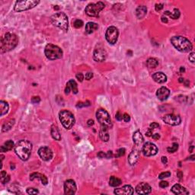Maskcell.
<instances>
[{"label": "cell", "instance_id": "cell-19", "mask_svg": "<svg viewBox=\"0 0 195 195\" xmlns=\"http://www.w3.org/2000/svg\"><path fill=\"white\" fill-rule=\"evenodd\" d=\"M170 95V91L166 87L159 88L156 91V96L160 101H165L168 98Z\"/></svg>", "mask_w": 195, "mask_h": 195}, {"label": "cell", "instance_id": "cell-47", "mask_svg": "<svg viewBox=\"0 0 195 195\" xmlns=\"http://www.w3.org/2000/svg\"><path fill=\"white\" fill-rule=\"evenodd\" d=\"M155 9H156V11H160L163 9V4H156L155 6Z\"/></svg>", "mask_w": 195, "mask_h": 195}, {"label": "cell", "instance_id": "cell-54", "mask_svg": "<svg viewBox=\"0 0 195 195\" xmlns=\"http://www.w3.org/2000/svg\"><path fill=\"white\" fill-rule=\"evenodd\" d=\"M152 137L154 140H159L160 138V135L159 134H154L153 135H152Z\"/></svg>", "mask_w": 195, "mask_h": 195}, {"label": "cell", "instance_id": "cell-31", "mask_svg": "<svg viewBox=\"0 0 195 195\" xmlns=\"http://www.w3.org/2000/svg\"><path fill=\"white\" fill-rule=\"evenodd\" d=\"M158 65H159V62H158V60L156 59H155V58H150L146 61V66L149 68H156V67L158 66Z\"/></svg>", "mask_w": 195, "mask_h": 195}, {"label": "cell", "instance_id": "cell-23", "mask_svg": "<svg viewBox=\"0 0 195 195\" xmlns=\"http://www.w3.org/2000/svg\"><path fill=\"white\" fill-rule=\"evenodd\" d=\"M35 178H38V179L41 180V183L43 184H44V185L47 184L48 182L47 178V177H46L44 175H43V174H41V173L38 172H34L30 175V180H31V181H33V180H34Z\"/></svg>", "mask_w": 195, "mask_h": 195}, {"label": "cell", "instance_id": "cell-16", "mask_svg": "<svg viewBox=\"0 0 195 195\" xmlns=\"http://www.w3.org/2000/svg\"><path fill=\"white\" fill-rule=\"evenodd\" d=\"M136 191L138 194H148L151 193L152 188L145 182H141L136 187Z\"/></svg>", "mask_w": 195, "mask_h": 195}, {"label": "cell", "instance_id": "cell-51", "mask_svg": "<svg viewBox=\"0 0 195 195\" xmlns=\"http://www.w3.org/2000/svg\"><path fill=\"white\" fill-rule=\"evenodd\" d=\"M113 157V152L111 151H108V152L106 153V159H111Z\"/></svg>", "mask_w": 195, "mask_h": 195}, {"label": "cell", "instance_id": "cell-46", "mask_svg": "<svg viewBox=\"0 0 195 195\" xmlns=\"http://www.w3.org/2000/svg\"><path fill=\"white\" fill-rule=\"evenodd\" d=\"M92 77H93V73H91V72H89L85 74V79L90 80Z\"/></svg>", "mask_w": 195, "mask_h": 195}, {"label": "cell", "instance_id": "cell-53", "mask_svg": "<svg viewBox=\"0 0 195 195\" xmlns=\"http://www.w3.org/2000/svg\"><path fill=\"white\" fill-rule=\"evenodd\" d=\"M152 130H152V129H151V128H149L147 131H146V136H152Z\"/></svg>", "mask_w": 195, "mask_h": 195}, {"label": "cell", "instance_id": "cell-45", "mask_svg": "<svg viewBox=\"0 0 195 195\" xmlns=\"http://www.w3.org/2000/svg\"><path fill=\"white\" fill-rule=\"evenodd\" d=\"M158 127H159V124H157V123H152V124L150 125V128H151L152 130H154L156 129V128H158Z\"/></svg>", "mask_w": 195, "mask_h": 195}, {"label": "cell", "instance_id": "cell-10", "mask_svg": "<svg viewBox=\"0 0 195 195\" xmlns=\"http://www.w3.org/2000/svg\"><path fill=\"white\" fill-rule=\"evenodd\" d=\"M118 35H119V32L118 28L114 26H111L107 29L105 33V38L109 43L114 44L118 41Z\"/></svg>", "mask_w": 195, "mask_h": 195}, {"label": "cell", "instance_id": "cell-50", "mask_svg": "<svg viewBox=\"0 0 195 195\" xmlns=\"http://www.w3.org/2000/svg\"><path fill=\"white\" fill-rule=\"evenodd\" d=\"M116 119L118 120H121L123 119L122 114L120 112H118V113L116 114Z\"/></svg>", "mask_w": 195, "mask_h": 195}, {"label": "cell", "instance_id": "cell-28", "mask_svg": "<svg viewBox=\"0 0 195 195\" xmlns=\"http://www.w3.org/2000/svg\"><path fill=\"white\" fill-rule=\"evenodd\" d=\"M14 147V143L12 140H8L4 143V145H2L0 148V151L1 152H5L8 151H10L12 150Z\"/></svg>", "mask_w": 195, "mask_h": 195}, {"label": "cell", "instance_id": "cell-49", "mask_svg": "<svg viewBox=\"0 0 195 195\" xmlns=\"http://www.w3.org/2000/svg\"><path fill=\"white\" fill-rule=\"evenodd\" d=\"M98 156L101 159H104V158H106V153H104V152H99L98 153Z\"/></svg>", "mask_w": 195, "mask_h": 195}, {"label": "cell", "instance_id": "cell-40", "mask_svg": "<svg viewBox=\"0 0 195 195\" xmlns=\"http://www.w3.org/2000/svg\"><path fill=\"white\" fill-rule=\"evenodd\" d=\"M40 102H41V98L38 96H34L31 98V102L33 104H37Z\"/></svg>", "mask_w": 195, "mask_h": 195}, {"label": "cell", "instance_id": "cell-4", "mask_svg": "<svg viewBox=\"0 0 195 195\" xmlns=\"http://www.w3.org/2000/svg\"><path fill=\"white\" fill-rule=\"evenodd\" d=\"M50 21L54 26L59 27L64 31H68V17L63 12H57L50 17Z\"/></svg>", "mask_w": 195, "mask_h": 195}, {"label": "cell", "instance_id": "cell-57", "mask_svg": "<svg viewBox=\"0 0 195 195\" xmlns=\"http://www.w3.org/2000/svg\"><path fill=\"white\" fill-rule=\"evenodd\" d=\"M162 21L164 23H167L168 22V19L166 18V17H164V16H162Z\"/></svg>", "mask_w": 195, "mask_h": 195}, {"label": "cell", "instance_id": "cell-25", "mask_svg": "<svg viewBox=\"0 0 195 195\" xmlns=\"http://www.w3.org/2000/svg\"><path fill=\"white\" fill-rule=\"evenodd\" d=\"M99 136L102 140L104 142H108L109 140V134H108V128L105 127H101L99 131Z\"/></svg>", "mask_w": 195, "mask_h": 195}, {"label": "cell", "instance_id": "cell-41", "mask_svg": "<svg viewBox=\"0 0 195 195\" xmlns=\"http://www.w3.org/2000/svg\"><path fill=\"white\" fill-rule=\"evenodd\" d=\"M76 79H77L79 82H82L83 79H84V75H83V74L81 73H77V74H76Z\"/></svg>", "mask_w": 195, "mask_h": 195}, {"label": "cell", "instance_id": "cell-60", "mask_svg": "<svg viewBox=\"0 0 195 195\" xmlns=\"http://www.w3.org/2000/svg\"><path fill=\"white\" fill-rule=\"evenodd\" d=\"M188 84H189V81L188 80H187L186 82H185V85H186L187 86H188Z\"/></svg>", "mask_w": 195, "mask_h": 195}, {"label": "cell", "instance_id": "cell-6", "mask_svg": "<svg viewBox=\"0 0 195 195\" xmlns=\"http://www.w3.org/2000/svg\"><path fill=\"white\" fill-rule=\"evenodd\" d=\"M59 118L63 126L67 130L71 129L75 124V118L70 111L66 110L61 111L59 113Z\"/></svg>", "mask_w": 195, "mask_h": 195}, {"label": "cell", "instance_id": "cell-12", "mask_svg": "<svg viewBox=\"0 0 195 195\" xmlns=\"http://www.w3.org/2000/svg\"><path fill=\"white\" fill-rule=\"evenodd\" d=\"M162 120L166 124L171 126H177L181 124L182 119L178 115H175L172 114H166L162 118Z\"/></svg>", "mask_w": 195, "mask_h": 195}, {"label": "cell", "instance_id": "cell-9", "mask_svg": "<svg viewBox=\"0 0 195 195\" xmlns=\"http://www.w3.org/2000/svg\"><path fill=\"white\" fill-rule=\"evenodd\" d=\"M104 4L102 2H98L97 3H90L86 6L85 11L90 17H98L100 11L104 9Z\"/></svg>", "mask_w": 195, "mask_h": 195}, {"label": "cell", "instance_id": "cell-22", "mask_svg": "<svg viewBox=\"0 0 195 195\" xmlns=\"http://www.w3.org/2000/svg\"><path fill=\"white\" fill-rule=\"evenodd\" d=\"M152 79H154L155 82H157V83H159V84L164 83V82H166L167 81V76L162 72H158V73H154L152 75Z\"/></svg>", "mask_w": 195, "mask_h": 195}, {"label": "cell", "instance_id": "cell-32", "mask_svg": "<svg viewBox=\"0 0 195 195\" xmlns=\"http://www.w3.org/2000/svg\"><path fill=\"white\" fill-rule=\"evenodd\" d=\"M164 15H168L170 18H172V19H178V18H179L180 17V11L178 9H174V12H173V13H171L170 11H165V14H164Z\"/></svg>", "mask_w": 195, "mask_h": 195}, {"label": "cell", "instance_id": "cell-52", "mask_svg": "<svg viewBox=\"0 0 195 195\" xmlns=\"http://www.w3.org/2000/svg\"><path fill=\"white\" fill-rule=\"evenodd\" d=\"M76 106H77V108H81V107L89 106V104H86L85 103H82V102H79Z\"/></svg>", "mask_w": 195, "mask_h": 195}, {"label": "cell", "instance_id": "cell-1", "mask_svg": "<svg viewBox=\"0 0 195 195\" xmlns=\"http://www.w3.org/2000/svg\"><path fill=\"white\" fill-rule=\"evenodd\" d=\"M32 150V145L29 141L21 140L18 141L15 146V152L16 155L23 161L29 159Z\"/></svg>", "mask_w": 195, "mask_h": 195}, {"label": "cell", "instance_id": "cell-14", "mask_svg": "<svg viewBox=\"0 0 195 195\" xmlns=\"http://www.w3.org/2000/svg\"><path fill=\"white\" fill-rule=\"evenodd\" d=\"M38 155L43 161H49L53 158V152L47 146H42L38 150Z\"/></svg>", "mask_w": 195, "mask_h": 195}, {"label": "cell", "instance_id": "cell-36", "mask_svg": "<svg viewBox=\"0 0 195 195\" xmlns=\"http://www.w3.org/2000/svg\"><path fill=\"white\" fill-rule=\"evenodd\" d=\"M125 154V149L124 148H121V149H119V150L117 151L115 154L116 158H119V157H121L123 156H124Z\"/></svg>", "mask_w": 195, "mask_h": 195}, {"label": "cell", "instance_id": "cell-8", "mask_svg": "<svg viewBox=\"0 0 195 195\" xmlns=\"http://www.w3.org/2000/svg\"><path fill=\"white\" fill-rule=\"evenodd\" d=\"M96 118H97L98 121L99 122V124L102 125V127H108V129L112 127L110 115L108 113V111H106L104 109L98 110L97 113H96Z\"/></svg>", "mask_w": 195, "mask_h": 195}, {"label": "cell", "instance_id": "cell-44", "mask_svg": "<svg viewBox=\"0 0 195 195\" xmlns=\"http://www.w3.org/2000/svg\"><path fill=\"white\" fill-rule=\"evenodd\" d=\"M123 120H124L125 122H129L130 120V117L129 114H124L123 115Z\"/></svg>", "mask_w": 195, "mask_h": 195}, {"label": "cell", "instance_id": "cell-30", "mask_svg": "<svg viewBox=\"0 0 195 195\" xmlns=\"http://www.w3.org/2000/svg\"><path fill=\"white\" fill-rule=\"evenodd\" d=\"M121 183H122V181L120 178H118L114 176H111L109 180V184L111 187H118L120 185Z\"/></svg>", "mask_w": 195, "mask_h": 195}, {"label": "cell", "instance_id": "cell-27", "mask_svg": "<svg viewBox=\"0 0 195 195\" xmlns=\"http://www.w3.org/2000/svg\"><path fill=\"white\" fill-rule=\"evenodd\" d=\"M98 28V24L95 22H88L85 25V33L88 34H90L95 31Z\"/></svg>", "mask_w": 195, "mask_h": 195}, {"label": "cell", "instance_id": "cell-21", "mask_svg": "<svg viewBox=\"0 0 195 195\" xmlns=\"http://www.w3.org/2000/svg\"><path fill=\"white\" fill-rule=\"evenodd\" d=\"M172 192L175 194H188L189 192L187 189L182 186L181 184H176L172 188Z\"/></svg>", "mask_w": 195, "mask_h": 195}, {"label": "cell", "instance_id": "cell-43", "mask_svg": "<svg viewBox=\"0 0 195 195\" xmlns=\"http://www.w3.org/2000/svg\"><path fill=\"white\" fill-rule=\"evenodd\" d=\"M168 186V183L167 182L162 181V182L159 183V187L162 188H167Z\"/></svg>", "mask_w": 195, "mask_h": 195}, {"label": "cell", "instance_id": "cell-62", "mask_svg": "<svg viewBox=\"0 0 195 195\" xmlns=\"http://www.w3.org/2000/svg\"><path fill=\"white\" fill-rule=\"evenodd\" d=\"M193 148H194V146H191V149H190V152H192V150H193Z\"/></svg>", "mask_w": 195, "mask_h": 195}, {"label": "cell", "instance_id": "cell-38", "mask_svg": "<svg viewBox=\"0 0 195 195\" xmlns=\"http://www.w3.org/2000/svg\"><path fill=\"white\" fill-rule=\"evenodd\" d=\"M27 193L28 194H38L39 191L37 189L34 188H29L27 189Z\"/></svg>", "mask_w": 195, "mask_h": 195}, {"label": "cell", "instance_id": "cell-58", "mask_svg": "<svg viewBox=\"0 0 195 195\" xmlns=\"http://www.w3.org/2000/svg\"><path fill=\"white\" fill-rule=\"evenodd\" d=\"M94 124V120H88V125L91 127V125Z\"/></svg>", "mask_w": 195, "mask_h": 195}, {"label": "cell", "instance_id": "cell-15", "mask_svg": "<svg viewBox=\"0 0 195 195\" xmlns=\"http://www.w3.org/2000/svg\"><path fill=\"white\" fill-rule=\"evenodd\" d=\"M76 191V184L72 179L66 180L64 183V193L65 194H75Z\"/></svg>", "mask_w": 195, "mask_h": 195}, {"label": "cell", "instance_id": "cell-55", "mask_svg": "<svg viewBox=\"0 0 195 195\" xmlns=\"http://www.w3.org/2000/svg\"><path fill=\"white\" fill-rule=\"evenodd\" d=\"M162 162L163 164H166L167 162H168V159H167V158L166 156H162Z\"/></svg>", "mask_w": 195, "mask_h": 195}, {"label": "cell", "instance_id": "cell-34", "mask_svg": "<svg viewBox=\"0 0 195 195\" xmlns=\"http://www.w3.org/2000/svg\"><path fill=\"white\" fill-rule=\"evenodd\" d=\"M14 124H15V120H11L10 121H9V122L4 124V125L2 126V132L9 131V130H11V128L12 127Z\"/></svg>", "mask_w": 195, "mask_h": 195}, {"label": "cell", "instance_id": "cell-56", "mask_svg": "<svg viewBox=\"0 0 195 195\" xmlns=\"http://www.w3.org/2000/svg\"><path fill=\"white\" fill-rule=\"evenodd\" d=\"M177 175H178V177L180 179H181V178L183 177V173H182L181 171H178V172H177Z\"/></svg>", "mask_w": 195, "mask_h": 195}, {"label": "cell", "instance_id": "cell-42", "mask_svg": "<svg viewBox=\"0 0 195 195\" xmlns=\"http://www.w3.org/2000/svg\"><path fill=\"white\" fill-rule=\"evenodd\" d=\"M9 180H10V177H9V175H7L5 177H4L3 178L1 179V182H2V184H5V183H8V182H9Z\"/></svg>", "mask_w": 195, "mask_h": 195}, {"label": "cell", "instance_id": "cell-33", "mask_svg": "<svg viewBox=\"0 0 195 195\" xmlns=\"http://www.w3.org/2000/svg\"><path fill=\"white\" fill-rule=\"evenodd\" d=\"M0 110H1V116H3L4 114L8 112L9 111V104L8 103L4 101L0 102Z\"/></svg>", "mask_w": 195, "mask_h": 195}, {"label": "cell", "instance_id": "cell-17", "mask_svg": "<svg viewBox=\"0 0 195 195\" xmlns=\"http://www.w3.org/2000/svg\"><path fill=\"white\" fill-rule=\"evenodd\" d=\"M114 193L118 195H132L134 194V188L130 185H124L121 188L115 189Z\"/></svg>", "mask_w": 195, "mask_h": 195}, {"label": "cell", "instance_id": "cell-20", "mask_svg": "<svg viewBox=\"0 0 195 195\" xmlns=\"http://www.w3.org/2000/svg\"><path fill=\"white\" fill-rule=\"evenodd\" d=\"M140 151L137 150H133L130 153L129 156H128V162L130 166H134L137 162L139 158H140Z\"/></svg>", "mask_w": 195, "mask_h": 195}, {"label": "cell", "instance_id": "cell-2", "mask_svg": "<svg viewBox=\"0 0 195 195\" xmlns=\"http://www.w3.org/2000/svg\"><path fill=\"white\" fill-rule=\"evenodd\" d=\"M18 43V38L15 34L6 33L1 38V53L11 51L15 49Z\"/></svg>", "mask_w": 195, "mask_h": 195}, {"label": "cell", "instance_id": "cell-37", "mask_svg": "<svg viewBox=\"0 0 195 195\" xmlns=\"http://www.w3.org/2000/svg\"><path fill=\"white\" fill-rule=\"evenodd\" d=\"M73 25H74V27H75V28H80V27H82V25H83V21H82V20H79V19H77V20L75 21V22H74Z\"/></svg>", "mask_w": 195, "mask_h": 195}, {"label": "cell", "instance_id": "cell-61", "mask_svg": "<svg viewBox=\"0 0 195 195\" xmlns=\"http://www.w3.org/2000/svg\"><path fill=\"white\" fill-rule=\"evenodd\" d=\"M181 72H182H182H184V67H182V68H181Z\"/></svg>", "mask_w": 195, "mask_h": 195}, {"label": "cell", "instance_id": "cell-7", "mask_svg": "<svg viewBox=\"0 0 195 195\" xmlns=\"http://www.w3.org/2000/svg\"><path fill=\"white\" fill-rule=\"evenodd\" d=\"M40 1L37 0H25V1H17L15 2L14 9L15 11L21 12V11L29 10L31 9H33L37 5L39 4Z\"/></svg>", "mask_w": 195, "mask_h": 195}, {"label": "cell", "instance_id": "cell-48", "mask_svg": "<svg viewBox=\"0 0 195 195\" xmlns=\"http://www.w3.org/2000/svg\"><path fill=\"white\" fill-rule=\"evenodd\" d=\"M189 60L191 62V63H194V53L192 52L190 53L189 55Z\"/></svg>", "mask_w": 195, "mask_h": 195}, {"label": "cell", "instance_id": "cell-11", "mask_svg": "<svg viewBox=\"0 0 195 195\" xmlns=\"http://www.w3.org/2000/svg\"><path fill=\"white\" fill-rule=\"evenodd\" d=\"M143 153L145 156H155L157 152H158V149H157V146L155 144H153L152 143H150V142H148V143H146L143 146Z\"/></svg>", "mask_w": 195, "mask_h": 195}, {"label": "cell", "instance_id": "cell-24", "mask_svg": "<svg viewBox=\"0 0 195 195\" xmlns=\"http://www.w3.org/2000/svg\"><path fill=\"white\" fill-rule=\"evenodd\" d=\"M133 140H134V143L136 146H140L143 143V136L140 132L139 130H136L134 132V136H133Z\"/></svg>", "mask_w": 195, "mask_h": 195}, {"label": "cell", "instance_id": "cell-29", "mask_svg": "<svg viewBox=\"0 0 195 195\" xmlns=\"http://www.w3.org/2000/svg\"><path fill=\"white\" fill-rule=\"evenodd\" d=\"M50 133H51V136H52V137L55 140L59 141L61 140V135L59 134V130H58V128L55 125H53L52 127H51V131H50Z\"/></svg>", "mask_w": 195, "mask_h": 195}, {"label": "cell", "instance_id": "cell-39", "mask_svg": "<svg viewBox=\"0 0 195 195\" xmlns=\"http://www.w3.org/2000/svg\"><path fill=\"white\" fill-rule=\"evenodd\" d=\"M171 176V172H162L160 175H159V179H163L165 178H168Z\"/></svg>", "mask_w": 195, "mask_h": 195}, {"label": "cell", "instance_id": "cell-35", "mask_svg": "<svg viewBox=\"0 0 195 195\" xmlns=\"http://www.w3.org/2000/svg\"><path fill=\"white\" fill-rule=\"evenodd\" d=\"M178 149V144L177 143H173L172 146H170V147L167 148V151L170 153H173L175 152V151H177Z\"/></svg>", "mask_w": 195, "mask_h": 195}, {"label": "cell", "instance_id": "cell-5", "mask_svg": "<svg viewBox=\"0 0 195 195\" xmlns=\"http://www.w3.org/2000/svg\"><path fill=\"white\" fill-rule=\"evenodd\" d=\"M44 53L47 58L50 60H55L62 58L63 57V50L58 46L53 45L52 43H48L46 46Z\"/></svg>", "mask_w": 195, "mask_h": 195}, {"label": "cell", "instance_id": "cell-59", "mask_svg": "<svg viewBox=\"0 0 195 195\" xmlns=\"http://www.w3.org/2000/svg\"><path fill=\"white\" fill-rule=\"evenodd\" d=\"M179 82H184V79H182V78H180V79H179Z\"/></svg>", "mask_w": 195, "mask_h": 195}, {"label": "cell", "instance_id": "cell-18", "mask_svg": "<svg viewBox=\"0 0 195 195\" xmlns=\"http://www.w3.org/2000/svg\"><path fill=\"white\" fill-rule=\"evenodd\" d=\"M70 91H73V93L74 94L78 93L77 83L75 82V80L73 79L69 80V81L67 82L66 89H65V93H66V95H69Z\"/></svg>", "mask_w": 195, "mask_h": 195}, {"label": "cell", "instance_id": "cell-26", "mask_svg": "<svg viewBox=\"0 0 195 195\" xmlns=\"http://www.w3.org/2000/svg\"><path fill=\"white\" fill-rule=\"evenodd\" d=\"M146 12H147V8L145 5H140L136 10V17L139 19H142V18L145 17L146 15Z\"/></svg>", "mask_w": 195, "mask_h": 195}, {"label": "cell", "instance_id": "cell-13", "mask_svg": "<svg viewBox=\"0 0 195 195\" xmlns=\"http://www.w3.org/2000/svg\"><path fill=\"white\" fill-rule=\"evenodd\" d=\"M107 52L104 47L98 46L93 53V58L96 62H103L106 59Z\"/></svg>", "mask_w": 195, "mask_h": 195}, {"label": "cell", "instance_id": "cell-3", "mask_svg": "<svg viewBox=\"0 0 195 195\" xmlns=\"http://www.w3.org/2000/svg\"><path fill=\"white\" fill-rule=\"evenodd\" d=\"M171 43L180 52L187 53L192 50V44L188 39L182 36H174L171 38Z\"/></svg>", "mask_w": 195, "mask_h": 195}]
</instances>
